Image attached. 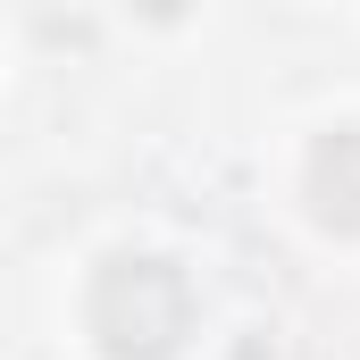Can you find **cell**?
Here are the masks:
<instances>
[{
    "mask_svg": "<svg viewBox=\"0 0 360 360\" xmlns=\"http://www.w3.org/2000/svg\"><path fill=\"white\" fill-rule=\"evenodd\" d=\"M84 327L109 360H168L193 335V285L160 252H117L84 293Z\"/></svg>",
    "mask_w": 360,
    "mask_h": 360,
    "instance_id": "cell-1",
    "label": "cell"
},
{
    "mask_svg": "<svg viewBox=\"0 0 360 360\" xmlns=\"http://www.w3.org/2000/svg\"><path fill=\"white\" fill-rule=\"evenodd\" d=\"M310 210H319V226L360 235V126H335L310 151Z\"/></svg>",
    "mask_w": 360,
    "mask_h": 360,
    "instance_id": "cell-2",
    "label": "cell"
}]
</instances>
